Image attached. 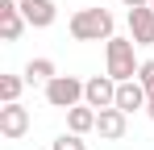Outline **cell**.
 <instances>
[{"mask_svg":"<svg viewBox=\"0 0 154 150\" xmlns=\"http://www.w3.org/2000/svg\"><path fill=\"white\" fill-rule=\"evenodd\" d=\"M67 29H71L75 42H108L112 29H117V21H112L108 8H79V13H71Z\"/></svg>","mask_w":154,"mask_h":150,"instance_id":"1","label":"cell"},{"mask_svg":"<svg viewBox=\"0 0 154 150\" xmlns=\"http://www.w3.org/2000/svg\"><path fill=\"white\" fill-rule=\"evenodd\" d=\"M133 46H137L133 38H117V33H112V38L104 42V63H108V71H104V75H112L117 83L137 79V67H142V63H137Z\"/></svg>","mask_w":154,"mask_h":150,"instance_id":"2","label":"cell"},{"mask_svg":"<svg viewBox=\"0 0 154 150\" xmlns=\"http://www.w3.org/2000/svg\"><path fill=\"white\" fill-rule=\"evenodd\" d=\"M46 104L50 108H75V104H83V79H75V75H54L50 83H46Z\"/></svg>","mask_w":154,"mask_h":150,"instance_id":"3","label":"cell"},{"mask_svg":"<svg viewBox=\"0 0 154 150\" xmlns=\"http://www.w3.org/2000/svg\"><path fill=\"white\" fill-rule=\"evenodd\" d=\"M83 104H92L96 113H100V108H112V104H117V79H112V75L83 79Z\"/></svg>","mask_w":154,"mask_h":150,"instance_id":"4","label":"cell"},{"mask_svg":"<svg viewBox=\"0 0 154 150\" xmlns=\"http://www.w3.org/2000/svg\"><path fill=\"white\" fill-rule=\"evenodd\" d=\"M29 133V108L17 100V104H4L0 108V138H8V142H21Z\"/></svg>","mask_w":154,"mask_h":150,"instance_id":"5","label":"cell"},{"mask_svg":"<svg viewBox=\"0 0 154 150\" xmlns=\"http://www.w3.org/2000/svg\"><path fill=\"white\" fill-rule=\"evenodd\" d=\"M129 38L137 42V46H154V8L150 4H142V8H129Z\"/></svg>","mask_w":154,"mask_h":150,"instance_id":"6","label":"cell"},{"mask_svg":"<svg viewBox=\"0 0 154 150\" xmlns=\"http://www.w3.org/2000/svg\"><path fill=\"white\" fill-rule=\"evenodd\" d=\"M129 129V113H121L117 104L112 108H100V117H96V133H100L104 142H121Z\"/></svg>","mask_w":154,"mask_h":150,"instance_id":"7","label":"cell"},{"mask_svg":"<svg viewBox=\"0 0 154 150\" xmlns=\"http://www.w3.org/2000/svg\"><path fill=\"white\" fill-rule=\"evenodd\" d=\"M146 100H150V92L142 88V79L117 83V108H121V113H146Z\"/></svg>","mask_w":154,"mask_h":150,"instance_id":"8","label":"cell"},{"mask_svg":"<svg viewBox=\"0 0 154 150\" xmlns=\"http://www.w3.org/2000/svg\"><path fill=\"white\" fill-rule=\"evenodd\" d=\"M17 8L25 13L29 29H50V25H54V17H58L54 0H17Z\"/></svg>","mask_w":154,"mask_h":150,"instance_id":"9","label":"cell"},{"mask_svg":"<svg viewBox=\"0 0 154 150\" xmlns=\"http://www.w3.org/2000/svg\"><path fill=\"white\" fill-rule=\"evenodd\" d=\"M25 29H29V21H25V13L17 8V0H4L0 4V38L4 42H17Z\"/></svg>","mask_w":154,"mask_h":150,"instance_id":"10","label":"cell"},{"mask_svg":"<svg viewBox=\"0 0 154 150\" xmlns=\"http://www.w3.org/2000/svg\"><path fill=\"white\" fill-rule=\"evenodd\" d=\"M96 108L92 104H75V108H67V129L71 133H96Z\"/></svg>","mask_w":154,"mask_h":150,"instance_id":"11","label":"cell"},{"mask_svg":"<svg viewBox=\"0 0 154 150\" xmlns=\"http://www.w3.org/2000/svg\"><path fill=\"white\" fill-rule=\"evenodd\" d=\"M21 75H25V83H42V88H46L54 75H58V67H54V58H29Z\"/></svg>","mask_w":154,"mask_h":150,"instance_id":"12","label":"cell"},{"mask_svg":"<svg viewBox=\"0 0 154 150\" xmlns=\"http://www.w3.org/2000/svg\"><path fill=\"white\" fill-rule=\"evenodd\" d=\"M25 92V75H0V100L4 104H17Z\"/></svg>","mask_w":154,"mask_h":150,"instance_id":"13","label":"cell"},{"mask_svg":"<svg viewBox=\"0 0 154 150\" xmlns=\"http://www.w3.org/2000/svg\"><path fill=\"white\" fill-rule=\"evenodd\" d=\"M50 150H88V142H83V133H71L67 129V133H58L50 142Z\"/></svg>","mask_w":154,"mask_h":150,"instance_id":"14","label":"cell"},{"mask_svg":"<svg viewBox=\"0 0 154 150\" xmlns=\"http://www.w3.org/2000/svg\"><path fill=\"white\" fill-rule=\"evenodd\" d=\"M137 79H142V88L154 92V58H142V67H137Z\"/></svg>","mask_w":154,"mask_h":150,"instance_id":"15","label":"cell"},{"mask_svg":"<svg viewBox=\"0 0 154 150\" xmlns=\"http://www.w3.org/2000/svg\"><path fill=\"white\" fill-rule=\"evenodd\" d=\"M125 8H142V4H150V0H121Z\"/></svg>","mask_w":154,"mask_h":150,"instance_id":"16","label":"cell"},{"mask_svg":"<svg viewBox=\"0 0 154 150\" xmlns=\"http://www.w3.org/2000/svg\"><path fill=\"white\" fill-rule=\"evenodd\" d=\"M146 117L154 121V92H150V100H146Z\"/></svg>","mask_w":154,"mask_h":150,"instance_id":"17","label":"cell"},{"mask_svg":"<svg viewBox=\"0 0 154 150\" xmlns=\"http://www.w3.org/2000/svg\"><path fill=\"white\" fill-rule=\"evenodd\" d=\"M150 8H154V0H150Z\"/></svg>","mask_w":154,"mask_h":150,"instance_id":"18","label":"cell"}]
</instances>
